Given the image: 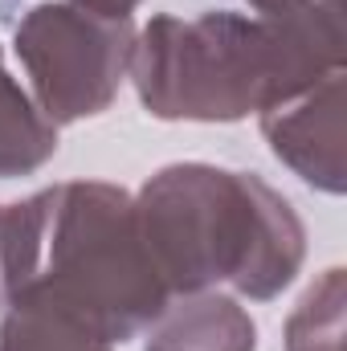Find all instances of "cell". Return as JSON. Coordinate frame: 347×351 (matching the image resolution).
Returning <instances> with one entry per match:
<instances>
[{
	"label": "cell",
	"instance_id": "8992f818",
	"mask_svg": "<svg viewBox=\"0 0 347 351\" xmlns=\"http://www.w3.org/2000/svg\"><path fill=\"white\" fill-rule=\"evenodd\" d=\"M143 351H258V323L233 294H176L143 331Z\"/></svg>",
	"mask_w": 347,
	"mask_h": 351
},
{
	"label": "cell",
	"instance_id": "7c38bea8",
	"mask_svg": "<svg viewBox=\"0 0 347 351\" xmlns=\"http://www.w3.org/2000/svg\"><path fill=\"white\" fill-rule=\"evenodd\" d=\"M250 4H258V0H250Z\"/></svg>",
	"mask_w": 347,
	"mask_h": 351
},
{
	"label": "cell",
	"instance_id": "9c48e42d",
	"mask_svg": "<svg viewBox=\"0 0 347 351\" xmlns=\"http://www.w3.org/2000/svg\"><path fill=\"white\" fill-rule=\"evenodd\" d=\"M344 269H327L286 319V351H339L344 339Z\"/></svg>",
	"mask_w": 347,
	"mask_h": 351
},
{
	"label": "cell",
	"instance_id": "8fae6325",
	"mask_svg": "<svg viewBox=\"0 0 347 351\" xmlns=\"http://www.w3.org/2000/svg\"><path fill=\"white\" fill-rule=\"evenodd\" d=\"M0 311H4V204H0Z\"/></svg>",
	"mask_w": 347,
	"mask_h": 351
},
{
	"label": "cell",
	"instance_id": "30bf717a",
	"mask_svg": "<svg viewBox=\"0 0 347 351\" xmlns=\"http://www.w3.org/2000/svg\"><path fill=\"white\" fill-rule=\"evenodd\" d=\"M66 4H78L86 12H98V16H131L143 0H66Z\"/></svg>",
	"mask_w": 347,
	"mask_h": 351
},
{
	"label": "cell",
	"instance_id": "ba28073f",
	"mask_svg": "<svg viewBox=\"0 0 347 351\" xmlns=\"http://www.w3.org/2000/svg\"><path fill=\"white\" fill-rule=\"evenodd\" d=\"M0 351H115V343L53 302L12 298L0 319Z\"/></svg>",
	"mask_w": 347,
	"mask_h": 351
},
{
	"label": "cell",
	"instance_id": "3957f363",
	"mask_svg": "<svg viewBox=\"0 0 347 351\" xmlns=\"http://www.w3.org/2000/svg\"><path fill=\"white\" fill-rule=\"evenodd\" d=\"M135 221L172 298L229 286L270 302L307 262L302 217L258 172L168 164L135 192Z\"/></svg>",
	"mask_w": 347,
	"mask_h": 351
},
{
	"label": "cell",
	"instance_id": "7a4b0ae2",
	"mask_svg": "<svg viewBox=\"0 0 347 351\" xmlns=\"http://www.w3.org/2000/svg\"><path fill=\"white\" fill-rule=\"evenodd\" d=\"M41 298L106 343L143 335L168 306L135 221V196L106 180H70L4 204V306Z\"/></svg>",
	"mask_w": 347,
	"mask_h": 351
},
{
	"label": "cell",
	"instance_id": "277c9868",
	"mask_svg": "<svg viewBox=\"0 0 347 351\" xmlns=\"http://www.w3.org/2000/svg\"><path fill=\"white\" fill-rule=\"evenodd\" d=\"M12 49L33 82V102L53 127L102 114L131 74L135 25L131 16H98L66 0L33 4L16 29Z\"/></svg>",
	"mask_w": 347,
	"mask_h": 351
},
{
	"label": "cell",
	"instance_id": "5b68a950",
	"mask_svg": "<svg viewBox=\"0 0 347 351\" xmlns=\"http://www.w3.org/2000/svg\"><path fill=\"white\" fill-rule=\"evenodd\" d=\"M347 94L344 70L323 78L307 94L258 114L261 135L278 164H286L302 184L344 196L347 188Z\"/></svg>",
	"mask_w": 347,
	"mask_h": 351
},
{
	"label": "cell",
	"instance_id": "6da1fadb",
	"mask_svg": "<svg viewBox=\"0 0 347 351\" xmlns=\"http://www.w3.org/2000/svg\"><path fill=\"white\" fill-rule=\"evenodd\" d=\"M135 33L131 82L152 119L241 123L344 70V0H258Z\"/></svg>",
	"mask_w": 347,
	"mask_h": 351
},
{
	"label": "cell",
	"instance_id": "52a82bcc",
	"mask_svg": "<svg viewBox=\"0 0 347 351\" xmlns=\"http://www.w3.org/2000/svg\"><path fill=\"white\" fill-rule=\"evenodd\" d=\"M58 156V127L21 90L0 49V180L41 172Z\"/></svg>",
	"mask_w": 347,
	"mask_h": 351
}]
</instances>
